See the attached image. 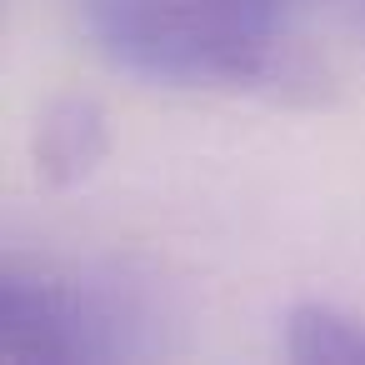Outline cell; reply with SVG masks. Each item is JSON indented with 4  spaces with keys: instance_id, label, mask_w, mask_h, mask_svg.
<instances>
[{
    "instance_id": "6da1fadb",
    "label": "cell",
    "mask_w": 365,
    "mask_h": 365,
    "mask_svg": "<svg viewBox=\"0 0 365 365\" xmlns=\"http://www.w3.org/2000/svg\"><path fill=\"white\" fill-rule=\"evenodd\" d=\"M290 0H86L110 66L180 91L250 86L270 71Z\"/></svg>"
},
{
    "instance_id": "7a4b0ae2",
    "label": "cell",
    "mask_w": 365,
    "mask_h": 365,
    "mask_svg": "<svg viewBox=\"0 0 365 365\" xmlns=\"http://www.w3.org/2000/svg\"><path fill=\"white\" fill-rule=\"evenodd\" d=\"M130 350L125 305L61 270L11 265L0 280V355L6 360H110Z\"/></svg>"
},
{
    "instance_id": "3957f363",
    "label": "cell",
    "mask_w": 365,
    "mask_h": 365,
    "mask_svg": "<svg viewBox=\"0 0 365 365\" xmlns=\"http://www.w3.org/2000/svg\"><path fill=\"white\" fill-rule=\"evenodd\" d=\"M285 355L300 365H365V320L340 305H295L285 315Z\"/></svg>"
},
{
    "instance_id": "277c9868",
    "label": "cell",
    "mask_w": 365,
    "mask_h": 365,
    "mask_svg": "<svg viewBox=\"0 0 365 365\" xmlns=\"http://www.w3.org/2000/svg\"><path fill=\"white\" fill-rule=\"evenodd\" d=\"M101 155V120L86 106H66L46 120L41 130V170L56 180H71L81 170H91V160Z\"/></svg>"
}]
</instances>
